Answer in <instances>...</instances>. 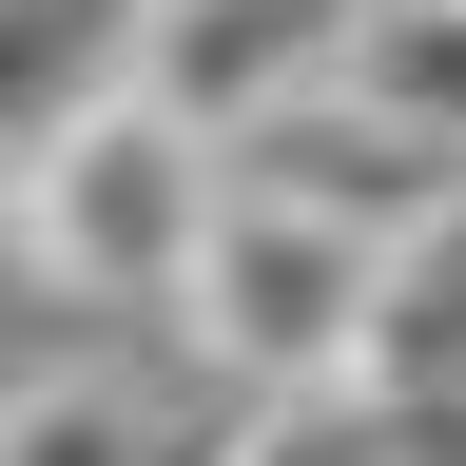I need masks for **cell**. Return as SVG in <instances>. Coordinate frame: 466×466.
I'll return each mask as SVG.
<instances>
[{"label": "cell", "instance_id": "1", "mask_svg": "<svg viewBox=\"0 0 466 466\" xmlns=\"http://www.w3.org/2000/svg\"><path fill=\"white\" fill-rule=\"evenodd\" d=\"M370 253H389V233H350V214H311V195H272V175H233V156H214L195 253H175L156 330L195 350L214 389H350V330H370Z\"/></svg>", "mask_w": 466, "mask_h": 466}, {"label": "cell", "instance_id": "2", "mask_svg": "<svg viewBox=\"0 0 466 466\" xmlns=\"http://www.w3.org/2000/svg\"><path fill=\"white\" fill-rule=\"evenodd\" d=\"M195 195H214V137H195V116H156L137 78L78 97L20 175H0V214H20V253H39L58 311H156L175 253H195Z\"/></svg>", "mask_w": 466, "mask_h": 466}, {"label": "cell", "instance_id": "3", "mask_svg": "<svg viewBox=\"0 0 466 466\" xmlns=\"http://www.w3.org/2000/svg\"><path fill=\"white\" fill-rule=\"evenodd\" d=\"M330 39H350V0H137L116 78L156 116H195V137H253L291 78H330Z\"/></svg>", "mask_w": 466, "mask_h": 466}, {"label": "cell", "instance_id": "4", "mask_svg": "<svg viewBox=\"0 0 466 466\" xmlns=\"http://www.w3.org/2000/svg\"><path fill=\"white\" fill-rule=\"evenodd\" d=\"M0 466H214V428L156 370H78V350H20L0 370Z\"/></svg>", "mask_w": 466, "mask_h": 466}, {"label": "cell", "instance_id": "5", "mask_svg": "<svg viewBox=\"0 0 466 466\" xmlns=\"http://www.w3.org/2000/svg\"><path fill=\"white\" fill-rule=\"evenodd\" d=\"M466 370V195H428L370 253V330H350V389H447Z\"/></svg>", "mask_w": 466, "mask_h": 466}, {"label": "cell", "instance_id": "6", "mask_svg": "<svg viewBox=\"0 0 466 466\" xmlns=\"http://www.w3.org/2000/svg\"><path fill=\"white\" fill-rule=\"evenodd\" d=\"M116 58H137V0H0V175L78 97H116Z\"/></svg>", "mask_w": 466, "mask_h": 466}, {"label": "cell", "instance_id": "7", "mask_svg": "<svg viewBox=\"0 0 466 466\" xmlns=\"http://www.w3.org/2000/svg\"><path fill=\"white\" fill-rule=\"evenodd\" d=\"M330 78H350V97H389L408 137H447V156H466V0H350Z\"/></svg>", "mask_w": 466, "mask_h": 466}, {"label": "cell", "instance_id": "8", "mask_svg": "<svg viewBox=\"0 0 466 466\" xmlns=\"http://www.w3.org/2000/svg\"><path fill=\"white\" fill-rule=\"evenodd\" d=\"M214 466H370V428H350V389H253L214 428Z\"/></svg>", "mask_w": 466, "mask_h": 466}, {"label": "cell", "instance_id": "9", "mask_svg": "<svg viewBox=\"0 0 466 466\" xmlns=\"http://www.w3.org/2000/svg\"><path fill=\"white\" fill-rule=\"evenodd\" d=\"M350 428H370V466H466V370L447 389H350Z\"/></svg>", "mask_w": 466, "mask_h": 466}, {"label": "cell", "instance_id": "10", "mask_svg": "<svg viewBox=\"0 0 466 466\" xmlns=\"http://www.w3.org/2000/svg\"><path fill=\"white\" fill-rule=\"evenodd\" d=\"M58 291H39V253H20V214H0V330H39Z\"/></svg>", "mask_w": 466, "mask_h": 466}]
</instances>
